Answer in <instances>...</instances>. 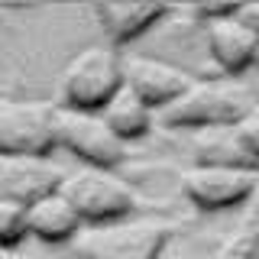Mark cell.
<instances>
[{"mask_svg": "<svg viewBox=\"0 0 259 259\" xmlns=\"http://www.w3.org/2000/svg\"><path fill=\"white\" fill-rule=\"evenodd\" d=\"M253 101L249 88L237 78H194L156 120L172 130H224L237 123Z\"/></svg>", "mask_w": 259, "mask_h": 259, "instance_id": "cell-1", "label": "cell"}, {"mask_svg": "<svg viewBox=\"0 0 259 259\" xmlns=\"http://www.w3.org/2000/svg\"><path fill=\"white\" fill-rule=\"evenodd\" d=\"M168 217H120L107 224H84L71 237V249L81 259H159L175 233Z\"/></svg>", "mask_w": 259, "mask_h": 259, "instance_id": "cell-2", "label": "cell"}, {"mask_svg": "<svg viewBox=\"0 0 259 259\" xmlns=\"http://www.w3.org/2000/svg\"><path fill=\"white\" fill-rule=\"evenodd\" d=\"M120 62H123V55L104 42H91L81 52H75L59 78V107L101 110L110 101V94L123 84Z\"/></svg>", "mask_w": 259, "mask_h": 259, "instance_id": "cell-3", "label": "cell"}, {"mask_svg": "<svg viewBox=\"0 0 259 259\" xmlns=\"http://www.w3.org/2000/svg\"><path fill=\"white\" fill-rule=\"evenodd\" d=\"M59 191L68 198L81 224H107L130 217L136 207V191L126 178H120L113 168L81 165L75 172L62 175Z\"/></svg>", "mask_w": 259, "mask_h": 259, "instance_id": "cell-4", "label": "cell"}, {"mask_svg": "<svg viewBox=\"0 0 259 259\" xmlns=\"http://www.w3.org/2000/svg\"><path fill=\"white\" fill-rule=\"evenodd\" d=\"M259 188V168L240 162H198L182 172V191L201 210L240 207Z\"/></svg>", "mask_w": 259, "mask_h": 259, "instance_id": "cell-5", "label": "cell"}, {"mask_svg": "<svg viewBox=\"0 0 259 259\" xmlns=\"http://www.w3.org/2000/svg\"><path fill=\"white\" fill-rule=\"evenodd\" d=\"M55 146L81 159V165L113 168L126 156V143H120L104 123L97 110H71L55 104Z\"/></svg>", "mask_w": 259, "mask_h": 259, "instance_id": "cell-6", "label": "cell"}, {"mask_svg": "<svg viewBox=\"0 0 259 259\" xmlns=\"http://www.w3.org/2000/svg\"><path fill=\"white\" fill-rule=\"evenodd\" d=\"M191 13L201 20L207 39V52L210 59L221 65V71L227 75H240L246 71L256 59V46H259V32L249 29L240 20L237 4H207V7H191Z\"/></svg>", "mask_w": 259, "mask_h": 259, "instance_id": "cell-7", "label": "cell"}, {"mask_svg": "<svg viewBox=\"0 0 259 259\" xmlns=\"http://www.w3.org/2000/svg\"><path fill=\"white\" fill-rule=\"evenodd\" d=\"M55 146V104L7 101L0 104V156H42Z\"/></svg>", "mask_w": 259, "mask_h": 259, "instance_id": "cell-8", "label": "cell"}, {"mask_svg": "<svg viewBox=\"0 0 259 259\" xmlns=\"http://www.w3.org/2000/svg\"><path fill=\"white\" fill-rule=\"evenodd\" d=\"M120 71H123V84L140 97L146 107H152V113L168 107L194 81L182 65H175L168 59H156V55H126L120 62Z\"/></svg>", "mask_w": 259, "mask_h": 259, "instance_id": "cell-9", "label": "cell"}, {"mask_svg": "<svg viewBox=\"0 0 259 259\" xmlns=\"http://www.w3.org/2000/svg\"><path fill=\"white\" fill-rule=\"evenodd\" d=\"M62 172L42 156H0V194L29 204L32 198L55 191Z\"/></svg>", "mask_w": 259, "mask_h": 259, "instance_id": "cell-10", "label": "cell"}, {"mask_svg": "<svg viewBox=\"0 0 259 259\" xmlns=\"http://www.w3.org/2000/svg\"><path fill=\"white\" fill-rule=\"evenodd\" d=\"M81 227H84L81 217L59 188L39 194L26 204V233L42 243H71Z\"/></svg>", "mask_w": 259, "mask_h": 259, "instance_id": "cell-11", "label": "cell"}, {"mask_svg": "<svg viewBox=\"0 0 259 259\" xmlns=\"http://www.w3.org/2000/svg\"><path fill=\"white\" fill-rule=\"evenodd\" d=\"M168 13L172 10L159 4H97L94 7V16L101 23V29L110 36V42H130V39L143 36L146 29L159 26Z\"/></svg>", "mask_w": 259, "mask_h": 259, "instance_id": "cell-12", "label": "cell"}, {"mask_svg": "<svg viewBox=\"0 0 259 259\" xmlns=\"http://www.w3.org/2000/svg\"><path fill=\"white\" fill-rule=\"evenodd\" d=\"M97 113L104 117V123L110 126V133L117 136L120 143L140 140V136H146L152 130V123H156V113H152V107H146V104L133 91H130L126 84H120L117 91L110 94V101L104 104Z\"/></svg>", "mask_w": 259, "mask_h": 259, "instance_id": "cell-13", "label": "cell"}, {"mask_svg": "<svg viewBox=\"0 0 259 259\" xmlns=\"http://www.w3.org/2000/svg\"><path fill=\"white\" fill-rule=\"evenodd\" d=\"M26 237H29L26 233V204L10 198V194H0V249L10 253Z\"/></svg>", "mask_w": 259, "mask_h": 259, "instance_id": "cell-14", "label": "cell"}, {"mask_svg": "<svg viewBox=\"0 0 259 259\" xmlns=\"http://www.w3.org/2000/svg\"><path fill=\"white\" fill-rule=\"evenodd\" d=\"M230 133L240 146L243 159H246L249 165H259V101H253L243 110V117L230 126Z\"/></svg>", "mask_w": 259, "mask_h": 259, "instance_id": "cell-15", "label": "cell"}, {"mask_svg": "<svg viewBox=\"0 0 259 259\" xmlns=\"http://www.w3.org/2000/svg\"><path fill=\"white\" fill-rule=\"evenodd\" d=\"M214 259H259V237L249 227H243V230L224 240V246L217 249Z\"/></svg>", "mask_w": 259, "mask_h": 259, "instance_id": "cell-16", "label": "cell"}, {"mask_svg": "<svg viewBox=\"0 0 259 259\" xmlns=\"http://www.w3.org/2000/svg\"><path fill=\"white\" fill-rule=\"evenodd\" d=\"M237 13H240V20L246 23L249 29L259 32V4H243V7H237Z\"/></svg>", "mask_w": 259, "mask_h": 259, "instance_id": "cell-17", "label": "cell"}, {"mask_svg": "<svg viewBox=\"0 0 259 259\" xmlns=\"http://www.w3.org/2000/svg\"><path fill=\"white\" fill-rule=\"evenodd\" d=\"M253 198H256V214H253V227H249V230H253L256 237H259V188H256V194H253Z\"/></svg>", "mask_w": 259, "mask_h": 259, "instance_id": "cell-18", "label": "cell"}, {"mask_svg": "<svg viewBox=\"0 0 259 259\" xmlns=\"http://www.w3.org/2000/svg\"><path fill=\"white\" fill-rule=\"evenodd\" d=\"M253 65H256V68H259V46H256V59H253Z\"/></svg>", "mask_w": 259, "mask_h": 259, "instance_id": "cell-19", "label": "cell"}, {"mask_svg": "<svg viewBox=\"0 0 259 259\" xmlns=\"http://www.w3.org/2000/svg\"><path fill=\"white\" fill-rule=\"evenodd\" d=\"M0 259H10V253H4V249H0Z\"/></svg>", "mask_w": 259, "mask_h": 259, "instance_id": "cell-20", "label": "cell"}]
</instances>
